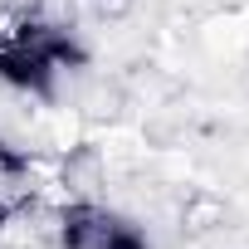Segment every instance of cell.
I'll use <instances>...</instances> for the list:
<instances>
[{
  "instance_id": "1",
  "label": "cell",
  "mask_w": 249,
  "mask_h": 249,
  "mask_svg": "<svg viewBox=\"0 0 249 249\" xmlns=\"http://www.w3.org/2000/svg\"><path fill=\"white\" fill-rule=\"evenodd\" d=\"M88 64V49L83 39L49 20V15H10L0 25V83L20 98H39L49 103L64 83V73L83 69Z\"/></svg>"
},
{
  "instance_id": "2",
  "label": "cell",
  "mask_w": 249,
  "mask_h": 249,
  "mask_svg": "<svg viewBox=\"0 0 249 249\" xmlns=\"http://www.w3.org/2000/svg\"><path fill=\"white\" fill-rule=\"evenodd\" d=\"M54 239L59 249H152L147 225L103 200H69L54 215Z\"/></svg>"
}]
</instances>
